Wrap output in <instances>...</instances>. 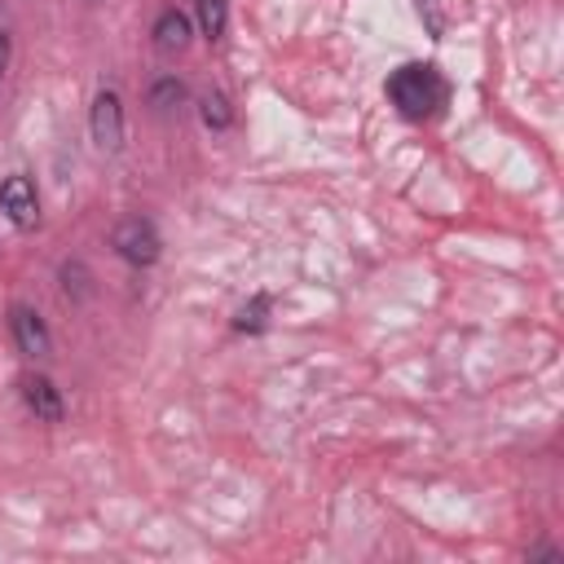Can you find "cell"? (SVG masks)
I'll list each match as a JSON object with an SVG mask.
<instances>
[{
  "mask_svg": "<svg viewBox=\"0 0 564 564\" xmlns=\"http://www.w3.org/2000/svg\"><path fill=\"white\" fill-rule=\"evenodd\" d=\"M388 97H392V106H397L405 119H432V115L445 106L449 88H445V79H441L436 66L410 62V66H401V70L388 79Z\"/></svg>",
  "mask_w": 564,
  "mask_h": 564,
  "instance_id": "1",
  "label": "cell"
},
{
  "mask_svg": "<svg viewBox=\"0 0 564 564\" xmlns=\"http://www.w3.org/2000/svg\"><path fill=\"white\" fill-rule=\"evenodd\" d=\"M115 251L128 260V264H154L159 260V229L145 220V216H128V220H119V229H115Z\"/></svg>",
  "mask_w": 564,
  "mask_h": 564,
  "instance_id": "2",
  "label": "cell"
},
{
  "mask_svg": "<svg viewBox=\"0 0 564 564\" xmlns=\"http://www.w3.org/2000/svg\"><path fill=\"white\" fill-rule=\"evenodd\" d=\"M9 330H13L18 352L31 357V361H44V357L53 352V339H48L44 317H40L35 308H26V304H13V308H9Z\"/></svg>",
  "mask_w": 564,
  "mask_h": 564,
  "instance_id": "3",
  "label": "cell"
},
{
  "mask_svg": "<svg viewBox=\"0 0 564 564\" xmlns=\"http://www.w3.org/2000/svg\"><path fill=\"white\" fill-rule=\"evenodd\" d=\"M93 141H97V150H106V154H115L119 145H123V106H119V93H110V88H101L97 97H93Z\"/></svg>",
  "mask_w": 564,
  "mask_h": 564,
  "instance_id": "4",
  "label": "cell"
},
{
  "mask_svg": "<svg viewBox=\"0 0 564 564\" xmlns=\"http://www.w3.org/2000/svg\"><path fill=\"white\" fill-rule=\"evenodd\" d=\"M0 212L18 225V229H31L35 220H40V198H35V185L22 176V172H13V176H4L0 181Z\"/></svg>",
  "mask_w": 564,
  "mask_h": 564,
  "instance_id": "5",
  "label": "cell"
},
{
  "mask_svg": "<svg viewBox=\"0 0 564 564\" xmlns=\"http://www.w3.org/2000/svg\"><path fill=\"white\" fill-rule=\"evenodd\" d=\"M22 401H26V410H31L40 423H62V414H66L62 392H57L44 375H26V379H22Z\"/></svg>",
  "mask_w": 564,
  "mask_h": 564,
  "instance_id": "6",
  "label": "cell"
},
{
  "mask_svg": "<svg viewBox=\"0 0 564 564\" xmlns=\"http://www.w3.org/2000/svg\"><path fill=\"white\" fill-rule=\"evenodd\" d=\"M185 44H189V18L176 13V9L159 13V22H154V48L172 57V53H181Z\"/></svg>",
  "mask_w": 564,
  "mask_h": 564,
  "instance_id": "7",
  "label": "cell"
},
{
  "mask_svg": "<svg viewBox=\"0 0 564 564\" xmlns=\"http://www.w3.org/2000/svg\"><path fill=\"white\" fill-rule=\"evenodd\" d=\"M194 13H198V26H203L207 40L225 35V22H229V4L225 0H194Z\"/></svg>",
  "mask_w": 564,
  "mask_h": 564,
  "instance_id": "8",
  "label": "cell"
},
{
  "mask_svg": "<svg viewBox=\"0 0 564 564\" xmlns=\"http://www.w3.org/2000/svg\"><path fill=\"white\" fill-rule=\"evenodd\" d=\"M203 123L207 128H229V101L220 93H207L203 97Z\"/></svg>",
  "mask_w": 564,
  "mask_h": 564,
  "instance_id": "9",
  "label": "cell"
},
{
  "mask_svg": "<svg viewBox=\"0 0 564 564\" xmlns=\"http://www.w3.org/2000/svg\"><path fill=\"white\" fill-rule=\"evenodd\" d=\"M264 313H269V295H256L251 304H242V313H238V330H260L264 326Z\"/></svg>",
  "mask_w": 564,
  "mask_h": 564,
  "instance_id": "10",
  "label": "cell"
},
{
  "mask_svg": "<svg viewBox=\"0 0 564 564\" xmlns=\"http://www.w3.org/2000/svg\"><path fill=\"white\" fill-rule=\"evenodd\" d=\"M150 101H154L159 110H167L172 101H181V84H176V79H159L154 93H150Z\"/></svg>",
  "mask_w": 564,
  "mask_h": 564,
  "instance_id": "11",
  "label": "cell"
},
{
  "mask_svg": "<svg viewBox=\"0 0 564 564\" xmlns=\"http://www.w3.org/2000/svg\"><path fill=\"white\" fill-rule=\"evenodd\" d=\"M4 66H9V31L0 26V79H4Z\"/></svg>",
  "mask_w": 564,
  "mask_h": 564,
  "instance_id": "12",
  "label": "cell"
}]
</instances>
